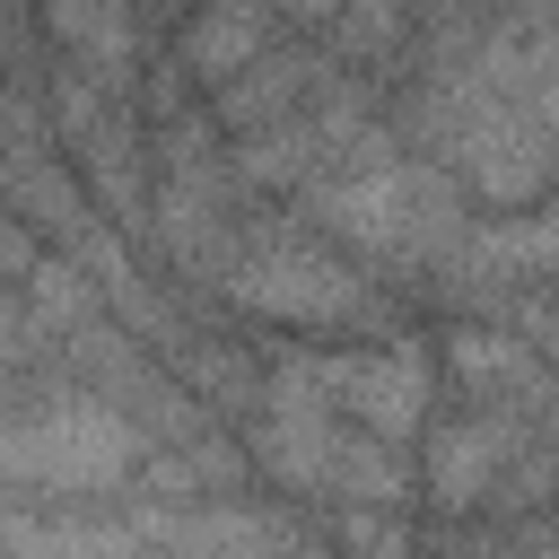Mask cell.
<instances>
[{"label":"cell","instance_id":"cell-10","mask_svg":"<svg viewBox=\"0 0 559 559\" xmlns=\"http://www.w3.org/2000/svg\"><path fill=\"white\" fill-rule=\"evenodd\" d=\"M280 35V9L271 0H192L183 9V70L201 87H218L236 61H253L262 44Z\"/></svg>","mask_w":559,"mask_h":559},{"label":"cell","instance_id":"cell-11","mask_svg":"<svg viewBox=\"0 0 559 559\" xmlns=\"http://www.w3.org/2000/svg\"><path fill=\"white\" fill-rule=\"evenodd\" d=\"M35 253H44V245H35V236H26V227H17V210H9V201H0V280H9V288H17V280H26V262H35Z\"/></svg>","mask_w":559,"mask_h":559},{"label":"cell","instance_id":"cell-13","mask_svg":"<svg viewBox=\"0 0 559 559\" xmlns=\"http://www.w3.org/2000/svg\"><path fill=\"white\" fill-rule=\"evenodd\" d=\"M157 9H166V17H183V9H192V0H157Z\"/></svg>","mask_w":559,"mask_h":559},{"label":"cell","instance_id":"cell-4","mask_svg":"<svg viewBox=\"0 0 559 559\" xmlns=\"http://www.w3.org/2000/svg\"><path fill=\"white\" fill-rule=\"evenodd\" d=\"M210 297H227L236 314L262 323H306V332H341V323H384V306L367 297V280L332 253V236L297 227H227V245L201 262Z\"/></svg>","mask_w":559,"mask_h":559},{"label":"cell","instance_id":"cell-5","mask_svg":"<svg viewBox=\"0 0 559 559\" xmlns=\"http://www.w3.org/2000/svg\"><path fill=\"white\" fill-rule=\"evenodd\" d=\"M271 376L306 384L314 402H332L341 419L393 437V445H419L428 428V402H437V367L419 341H384V349H288Z\"/></svg>","mask_w":559,"mask_h":559},{"label":"cell","instance_id":"cell-3","mask_svg":"<svg viewBox=\"0 0 559 559\" xmlns=\"http://www.w3.org/2000/svg\"><path fill=\"white\" fill-rule=\"evenodd\" d=\"M245 463L271 472L280 489L306 498H341V507H402L411 498V463L393 437L341 419L332 402H314L288 376H262V402L245 419Z\"/></svg>","mask_w":559,"mask_h":559},{"label":"cell","instance_id":"cell-2","mask_svg":"<svg viewBox=\"0 0 559 559\" xmlns=\"http://www.w3.org/2000/svg\"><path fill=\"white\" fill-rule=\"evenodd\" d=\"M297 201H306L297 218L314 236H332V245H349L367 262H419V271L437 253H454L463 227H472V192L428 148H384L367 166H341V175L306 183Z\"/></svg>","mask_w":559,"mask_h":559},{"label":"cell","instance_id":"cell-12","mask_svg":"<svg viewBox=\"0 0 559 559\" xmlns=\"http://www.w3.org/2000/svg\"><path fill=\"white\" fill-rule=\"evenodd\" d=\"M26 358V306H17V288L0 280V367H17Z\"/></svg>","mask_w":559,"mask_h":559},{"label":"cell","instance_id":"cell-8","mask_svg":"<svg viewBox=\"0 0 559 559\" xmlns=\"http://www.w3.org/2000/svg\"><path fill=\"white\" fill-rule=\"evenodd\" d=\"M341 79V61L323 52V44H262L253 61H236L218 87H210V122L218 131H262V122H280V114H297L306 96H323Z\"/></svg>","mask_w":559,"mask_h":559},{"label":"cell","instance_id":"cell-7","mask_svg":"<svg viewBox=\"0 0 559 559\" xmlns=\"http://www.w3.org/2000/svg\"><path fill=\"white\" fill-rule=\"evenodd\" d=\"M445 376H454V393L463 402H480V411H542L550 402V358L515 332V323H480V314H463L454 332H445Z\"/></svg>","mask_w":559,"mask_h":559},{"label":"cell","instance_id":"cell-1","mask_svg":"<svg viewBox=\"0 0 559 559\" xmlns=\"http://www.w3.org/2000/svg\"><path fill=\"white\" fill-rule=\"evenodd\" d=\"M140 454L148 437L131 428V411L79 376L17 384L0 402V489L17 498H122Z\"/></svg>","mask_w":559,"mask_h":559},{"label":"cell","instance_id":"cell-6","mask_svg":"<svg viewBox=\"0 0 559 559\" xmlns=\"http://www.w3.org/2000/svg\"><path fill=\"white\" fill-rule=\"evenodd\" d=\"M524 428H533V411H480V402H463L454 419H428V428H419L428 507H445V515L489 507V489H498L507 454L524 445Z\"/></svg>","mask_w":559,"mask_h":559},{"label":"cell","instance_id":"cell-9","mask_svg":"<svg viewBox=\"0 0 559 559\" xmlns=\"http://www.w3.org/2000/svg\"><path fill=\"white\" fill-rule=\"evenodd\" d=\"M463 253L489 280H559V183H542L533 201H507V218H472Z\"/></svg>","mask_w":559,"mask_h":559}]
</instances>
